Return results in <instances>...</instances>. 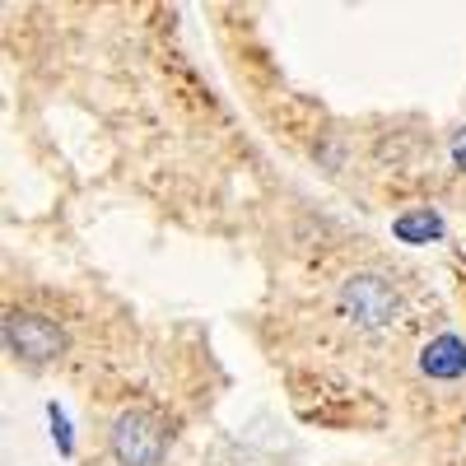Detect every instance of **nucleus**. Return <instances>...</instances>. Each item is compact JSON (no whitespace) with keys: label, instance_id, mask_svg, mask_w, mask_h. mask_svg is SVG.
I'll return each instance as SVG.
<instances>
[{"label":"nucleus","instance_id":"obj_4","mask_svg":"<svg viewBox=\"0 0 466 466\" xmlns=\"http://www.w3.org/2000/svg\"><path fill=\"white\" fill-rule=\"evenodd\" d=\"M448 159H452V168L466 177V127L452 131V140H448Z\"/></svg>","mask_w":466,"mask_h":466},{"label":"nucleus","instance_id":"obj_1","mask_svg":"<svg viewBox=\"0 0 466 466\" xmlns=\"http://www.w3.org/2000/svg\"><path fill=\"white\" fill-rule=\"evenodd\" d=\"M336 313L355 336L378 340L406 318V299L387 270H350L336 289Z\"/></svg>","mask_w":466,"mask_h":466},{"label":"nucleus","instance_id":"obj_3","mask_svg":"<svg viewBox=\"0 0 466 466\" xmlns=\"http://www.w3.org/2000/svg\"><path fill=\"white\" fill-rule=\"evenodd\" d=\"M5 350L19 369H56L70 355V331L61 318L43 313V308H10L5 313Z\"/></svg>","mask_w":466,"mask_h":466},{"label":"nucleus","instance_id":"obj_2","mask_svg":"<svg viewBox=\"0 0 466 466\" xmlns=\"http://www.w3.org/2000/svg\"><path fill=\"white\" fill-rule=\"evenodd\" d=\"M177 439V424L159 406H122L107 420L112 466H164Z\"/></svg>","mask_w":466,"mask_h":466}]
</instances>
